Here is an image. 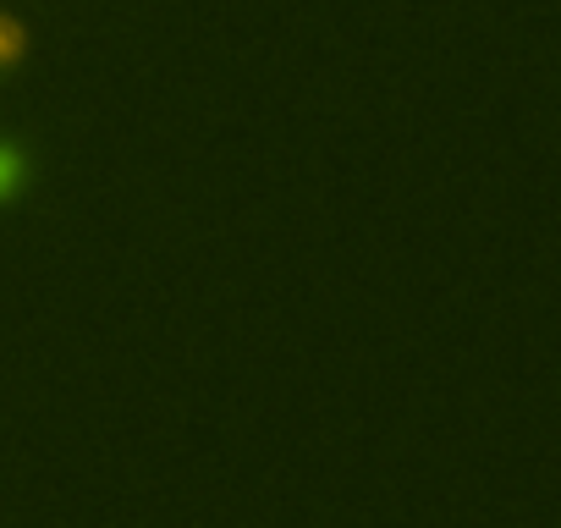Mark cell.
Masks as SVG:
<instances>
[{
	"mask_svg": "<svg viewBox=\"0 0 561 528\" xmlns=\"http://www.w3.org/2000/svg\"><path fill=\"white\" fill-rule=\"evenodd\" d=\"M28 187V149L18 138H0V204H12Z\"/></svg>",
	"mask_w": 561,
	"mask_h": 528,
	"instance_id": "6da1fadb",
	"label": "cell"
},
{
	"mask_svg": "<svg viewBox=\"0 0 561 528\" xmlns=\"http://www.w3.org/2000/svg\"><path fill=\"white\" fill-rule=\"evenodd\" d=\"M23 56H28V28H23L12 12H0V72L18 67Z\"/></svg>",
	"mask_w": 561,
	"mask_h": 528,
	"instance_id": "7a4b0ae2",
	"label": "cell"
}]
</instances>
